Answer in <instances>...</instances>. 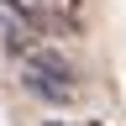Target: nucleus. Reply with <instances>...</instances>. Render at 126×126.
Masks as SVG:
<instances>
[{"instance_id":"3","label":"nucleus","mask_w":126,"mask_h":126,"mask_svg":"<svg viewBox=\"0 0 126 126\" xmlns=\"http://www.w3.org/2000/svg\"><path fill=\"white\" fill-rule=\"evenodd\" d=\"M47 126H63V121H47ZM79 126H100V121H79Z\"/></svg>"},{"instance_id":"1","label":"nucleus","mask_w":126,"mask_h":126,"mask_svg":"<svg viewBox=\"0 0 126 126\" xmlns=\"http://www.w3.org/2000/svg\"><path fill=\"white\" fill-rule=\"evenodd\" d=\"M16 68H21L26 94H37L42 105H74L79 100V68L58 42H26L16 47Z\"/></svg>"},{"instance_id":"2","label":"nucleus","mask_w":126,"mask_h":126,"mask_svg":"<svg viewBox=\"0 0 126 126\" xmlns=\"http://www.w3.org/2000/svg\"><path fill=\"white\" fill-rule=\"evenodd\" d=\"M5 11L42 42H63V37L84 32V5L79 0H5Z\"/></svg>"}]
</instances>
